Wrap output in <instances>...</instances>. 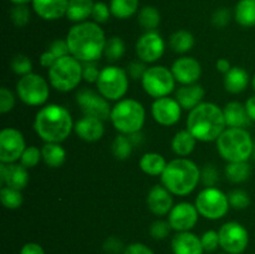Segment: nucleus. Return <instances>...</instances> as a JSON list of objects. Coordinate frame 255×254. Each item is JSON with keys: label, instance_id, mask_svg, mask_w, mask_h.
I'll use <instances>...</instances> for the list:
<instances>
[{"label": "nucleus", "instance_id": "1", "mask_svg": "<svg viewBox=\"0 0 255 254\" xmlns=\"http://www.w3.org/2000/svg\"><path fill=\"white\" fill-rule=\"evenodd\" d=\"M70 55L81 62L97 61L104 55L106 36L95 21L77 22L70 29L66 37Z\"/></svg>", "mask_w": 255, "mask_h": 254}, {"label": "nucleus", "instance_id": "2", "mask_svg": "<svg viewBox=\"0 0 255 254\" xmlns=\"http://www.w3.org/2000/svg\"><path fill=\"white\" fill-rule=\"evenodd\" d=\"M226 126L223 110L212 102H202L191 110L187 117V129L196 137L197 141H217Z\"/></svg>", "mask_w": 255, "mask_h": 254}, {"label": "nucleus", "instance_id": "3", "mask_svg": "<svg viewBox=\"0 0 255 254\" xmlns=\"http://www.w3.org/2000/svg\"><path fill=\"white\" fill-rule=\"evenodd\" d=\"M70 112L64 106L50 104L42 107L35 116L34 128L37 136L45 142L61 143L74 128Z\"/></svg>", "mask_w": 255, "mask_h": 254}, {"label": "nucleus", "instance_id": "4", "mask_svg": "<svg viewBox=\"0 0 255 254\" xmlns=\"http://www.w3.org/2000/svg\"><path fill=\"white\" fill-rule=\"evenodd\" d=\"M162 184L176 196H187L198 186L201 171L193 161L176 158L167 163L161 176Z\"/></svg>", "mask_w": 255, "mask_h": 254}, {"label": "nucleus", "instance_id": "5", "mask_svg": "<svg viewBox=\"0 0 255 254\" xmlns=\"http://www.w3.org/2000/svg\"><path fill=\"white\" fill-rule=\"evenodd\" d=\"M219 154L227 162H246L252 157L254 142L251 133L246 128L229 127L217 139Z\"/></svg>", "mask_w": 255, "mask_h": 254}, {"label": "nucleus", "instance_id": "6", "mask_svg": "<svg viewBox=\"0 0 255 254\" xmlns=\"http://www.w3.org/2000/svg\"><path fill=\"white\" fill-rule=\"evenodd\" d=\"M110 120L115 128L122 134H131L142 129L146 121V110L136 100H120L112 107Z\"/></svg>", "mask_w": 255, "mask_h": 254}, {"label": "nucleus", "instance_id": "7", "mask_svg": "<svg viewBox=\"0 0 255 254\" xmlns=\"http://www.w3.org/2000/svg\"><path fill=\"white\" fill-rule=\"evenodd\" d=\"M49 80L55 90L69 92L76 89L82 80V64L72 55L60 57L49 69Z\"/></svg>", "mask_w": 255, "mask_h": 254}, {"label": "nucleus", "instance_id": "8", "mask_svg": "<svg viewBox=\"0 0 255 254\" xmlns=\"http://www.w3.org/2000/svg\"><path fill=\"white\" fill-rule=\"evenodd\" d=\"M96 86L105 99L110 101L121 100L128 90V74L119 66L104 67Z\"/></svg>", "mask_w": 255, "mask_h": 254}, {"label": "nucleus", "instance_id": "9", "mask_svg": "<svg viewBox=\"0 0 255 254\" xmlns=\"http://www.w3.org/2000/svg\"><path fill=\"white\" fill-rule=\"evenodd\" d=\"M194 206L204 218L216 221L223 218L228 213L231 204H229L228 196L224 194L221 189L216 187H207L199 192Z\"/></svg>", "mask_w": 255, "mask_h": 254}, {"label": "nucleus", "instance_id": "10", "mask_svg": "<svg viewBox=\"0 0 255 254\" xmlns=\"http://www.w3.org/2000/svg\"><path fill=\"white\" fill-rule=\"evenodd\" d=\"M16 94L24 104L29 106H41L49 99V84L37 74L25 75L16 84Z\"/></svg>", "mask_w": 255, "mask_h": 254}, {"label": "nucleus", "instance_id": "11", "mask_svg": "<svg viewBox=\"0 0 255 254\" xmlns=\"http://www.w3.org/2000/svg\"><path fill=\"white\" fill-rule=\"evenodd\" d=\"M142 87L154 99L166 97L174 90L176 79L169 69L164 66L148 67L141 79Z\"/></svg>", "mask_w": 255, "mask_h": 254}, {"label": "nucleus", "instance_id": "12", "mask_svg": "<svg viewBox=\"0 0 255 254\" xmlns=\"http://www.w3.org/2000/svg\"><path fill=\"white\" fill-rule=\"evenodd\" d=\"M221 248L228 254H242L249 244V233L243 224L228 222L219 229Z\"/></svg>", "mask_w": 255, "mask_h": 254}, {"label": "nucleus", "instance_id": "13", "mask_svg": "<svg viewBox=\"0 0 255 254\" xmlns=\"http://www.w3.org/2000/svg\"><path fill=\"white\" fill-rule=\"evenodd\" d=\"M26 144L21 132L6 127L0 132V161L1 163H15L21 158Z\"/></svg>", "mask_w": 255, "mask_h": 254}, {"label": "nucleus", "instance_id": "14", "mask_svg": "<svg viewBox=\"0 0 255 254\" xmlns=\"http://www.w3.org/2000/svg\"><path fill=\"white\" fill-rule=\"evenodd\" d=\"M76 102L86 116L97 117L102 121H106L111 116L112 109L109 105V100L94 90L82 89L77 92Z\"/></svg>", "mask_w": 255, "mask_h": 254}, {"label": "nucleus", "instance_id": "15", "mask_svg": "<svg viewBox=\"0 0 255 254\" xmlns=\"http://www.w3.org/2000/svg\"><path fill=\"white\" fill-rule=\"evenodd\" d=\"M166 44L161 35L156 31H147L136 42V52L143 62H154L163 55Z\"/></svg>", "mask_w": 255, "mask_h": 254}, {"label": "nucleus", "instance_id": "16", "mask_svg": "<svg viewBox=\"0 0 255 254\" xmlns=\"http://www.w3.org/2000/svg\"><path fill=\"white\" fill-rule=\"evenodd\" d=\"M182 115V107L176 99L172 97H159L152 104V116L157 124L162 126H172L179 121Z\"/></svg>", "mask_w": 255, "mask_h": 254}, {"label": "nucleus", "instance_id": "17", "mask_svg": "<svg viewBox=\"0 0 255 254\" xmlns=\"http://www.w3.org/2000/svg\"><path fill=\"white\" fill-rule=\"evenodd\" d=\"M198 214L196 206L188 202H181L171 209L168 222L174 231L189 232L198 222Z\"/></svg>", "mask_w": 255, "mask_h": 254}, {"label": "nucleus", "instance_id": "18", "mask_svg": "<svg viewBox=\"0 0 255 254\" xmlns=\"http://www.w3.org/2000/svg\"><path fill=\"white\" fill-rule=\"evenodd\" d=\"M171 71L177 82L182 85H192L196 84L201 77L202 66L194 57L184 56L173 62Z\"/></svg>", "mask_w": 255, "mask_h": 254}, {"label": "nucleus", "instance_id": "19", "mask_svg": "<svg viewBox=\"0 0 255 254\" xmlns=\"http://www.w3.org/2000/svg\"><path fill=\"white\" fill-rule=\"evenodd\" d=\"M0 183L21 191L29 183L27 168L21 163H0Z\"/></svg>", "mask_w": 255, "mask_h": 254}, {"label": "nucleus", "instance_id": "20", "mask_svg": "<svg viewBox=\"0 0 255 254\" xmlns=\"http://www.w3.org/2000/svg\"><path fill=\"white\" fill-rule=\"evenodd\" d=\"M147 206L149 211L156 216H166L169 214L173 208V198L172 193L164 186H154L147 196Z\"/></svg>", "mask_w": 255, "mask_h": 254}, {"label": "nucleus", "instance_id": "21", "mask_svg": "<svg viewBox=\"0 0 255 254\" xmlns=\"http://www.w3.org/2000/svg\"><path fill=\"white\" fill-rule=\"evenodd\" d=\"M74 129L77 136L86 142L99 141L105 133L104 121L97 117L86 116V115L75 124Z\"/></svg>", "mask_w": 255, "mask_h": 254}, {"label": "nucleus", "instance_id": "22", "mask_svg": "<svg viewBox=\"0 0 255 254\" xmlns=\"http://www.w3.org/2000/svg\"><path fill=\"white\" fill-rule=\"evenodd\" d=\"M70 0H32L34 11L44 20H57L66 16Z\"/></svg>", "mask_w": 255, "mask_h": 254}, {"label": "nucleus", "instance_id": "23", "mask_svg": "<svg viewBox=\"0 0 255 254\" xmlns=\"http://www.w3.org/2000/svg\"><path fill=\"white\" fill-rule=\"evenodd\" d=\"M174 254H203L204 249L199 237L191 232H178L172 239Z\"/></svg>", "mask_w": 255, "mask_h": 254}, {"label": "nucleus", "instance_id": "24", "mask_svg": "<svg viewBox=\"0 0 255 254\" xmlns=\"http://www.w3.org/2000/svg\"><path fill=\"white\" fill-rule=\"evenodd\" d=\"M204 95H206V91H204V89L201 85H183V86L177 90L176 100L181 105L182 109L191 111L194 107L198 106L199 104H202Z\"/></svg>", "mask_w": 255, "mask_h": 254}, {"label": "nucleus", "instance_id": "25", "mask_svg": "<svg viewBox=\"0 0 255 254\" xmlns=\"http://www.w3.org/2000/svg\"><path fill=\"white\" fill-rule=\"evenodd\" d=\"M223 112L227 126L236 127V128H246L251 125L252 120L247 112L246 105L241 104V102H229L223 109Z\"/></svg>", "mask_w": 255, "mask_h": 254}, {"label": "nucleus", "instance_id": "26", "mask_svg": "<svg viewBox=\"0 0 255 254\" xmlns=\"http://www.w3.org/2000/svg\"><path fill=\"white\" fill-rule=\"evenodd\" d=\"M249 75L243 67L234 66L224 75V87L231 94H241L248 87Z\"/></svg>", "mask_w": 255, "mask_h": 254}, {"label": "nucleus", "instance_id": "27", "mask_svg": "<svg viewBox=\"0 0 255 254\" xmlns=\"http://www.w3.org/2000/svg\"><path fill=\"white\" fill-rule=\"evenodd\" d=\"M94 5V0H70L66 11L67 19L75 22L86 21L87 17L92 15Z\"/></svg>", "mask_w": 255, "mask_h": 254}, {"label": "nucleus", "instance_id": "28", "mask_svg": "<svg viewBox=\"0 0 255 254\" xmlns=\"http://www.w3.org/2000/svg\"><path fill=\"white\" fill-rule=\"evenodd\" d=\"M167 162L162 154L156 152H148L144 153L139 159V168L142 172L149 176H162L163 171L166 169Z\"/></svg>", "mask_w": 255, "mask_h": 254}, {"label": "nucleus", "instance_id": "29", "mask_svg": "<svg viewBox=\"0 0 255 254\" xmlns=\"http://www.w3.org/2000/svg\"><path fill=\"white\" fill-rule=\"evenodd\" d=\"M197 139L188 129H182L174 134L172 139V149L179 157H186L193 152Z\"/></svg>", "mask_w": 255, "mask_h": 254}, {"label": "nucleus", "instance_id": "30", "mask_svg": "<svg viewBox=\"0 0 255 254\" xmlns=\"http://www.w3.org/2000/svg\"><path fill=\"white\" fill-rule=\"evenodd\" d=\"M42 159L45 163L51 168H57L64 164L66 159V151L60 143H51L46 142L41 148Z\"/></svg>", "mask_w": 255, "mask_h": 254}, {"label": "nucleus", "instance_id": "31", "mask_svg": "<svg viewBox=\"0 0 255 254\" xmlns=\"http://www.w3.org/2000/svg\"><path fill=\"white\" fill-rule=\"evenodd\" d=\"M234 17L242 26H255V0H239L234 10Z\"/></svg>", "mask_w": 255, "mask_h": 254}, {"label": "nucleus", "instance_id": "32", "mask_svg": "<svg viewBox=\"0 0 255 254\" xmlns=\"http://www.w3.org/2000/svg\"><path fill=\"white\" fill-rule=\"evenodd\" d=\"M138 0H111V14L117 19H128L138 11Z\"/></svg>", "mask_w": 255, "mask_h": 254}, {"label": "nucleus", "instance_id": "33", "mask_svg": "<svg viewBox=\"0 0 255 254\" xmlns=\"http://www.w3.org/2000/svg\"><path fill=\"white\" fill-rule=\"evenodd\" d=\"M169 46L174 52L184 54L194 46V37L187 30H178L173 32L169 39Z\"/></svg>", "mask_w": 255, "mask_h": 254}, {"label": "nucleus", "instance_id": "34", "mask_svg": "<svg viewBox=\"0 0 255 254\" xmlns=\"http://www.w3.org/2000/svg\"><path fill=\"white\" fill-rule=\"evenodd\" d=\"M251 164L248 162H229L226 167V176L233 183H242L251 176Z\"/></svg>", "mask_w": 255, "mask_h": 254}, {"label": "nucleus", "instance_id": "35", "mask_svg": "<svg viewBox=\"0 0 255 254\" xmlns=\"http://www.w3.org/2000/svg\"><path fill=\"white\" fill-rule=\"evenodd\" d=\"M138 22L147 31H154L161 22V14L154 6H144L138 12Z\"/></svg>", "mask_w": 255, "mask_h": 254}, {"label": "nucleus", "instance_id": "36", "mask_svg": "<svg viewBox=\"0 0 255 254\" xmlns=\"http://www.w3.org/2000/svg\"><path fill=\"white\" fill-rule=\"evenodd\" d=\"M133 144H132L131 139L127 134H119L115 137L114 142H112V153L117 159H127L132 153L133 149Z\"/></svg>", "mask_w": 255, "mask_h": 254}, {"label": "nucleus", "instance_id": "37", "mask_svg": "<svg viewBox=\"0 0 255 254\" xmlns=\"http://www.w3.org/2000/svg\"><path fill=\"white\" fill-rule=\"evenodd\" d=\"M125 51H126V46H125L124 40L119 36H112L106 41L104 55L109 61H117L124 56Z\"/></svg>", "mask_w": 255, "mask_h": 254}, {"label": "nucleus", "instance_id": "38", "mask_svg": "<svg viewBox=\"0 0 255 254\" xmlns=\"http://www.w3.org/2000/svg\"><path fill=\"white\" fill-rule=\"evenodd\" d=\"M0 199L2 206L7 209H17L22 204L21 192L10 187L4 186L0 189Z\"/></svg>", "mask_w": 255, "mask_h": 254}, {"label": "nucleus", "instance_id": "39", "mask_svg": "<svg viewBox=\"0 0 255 254\" xmlns=\"http://www.w3.org/2000/svg\"><path fill=\"white\" fill-rule=\"evenodd\" d=\"M41 158V149H39L35 146H30L25 148L24 153H22L21 158H20V163L24 167H26V168H32V167H35L39 163Z\"/></svg>", "mask_w": 255, "mask_h": 254}, {"label": "nucleus", "instance_id": "40", "mask_svg": "<svg viewBox=\"0 0 255 254\" xmlns=\"http://www.w3.org/2000/svg\"><path fill=\"white\" fill-rule=\"evenodd\" d=\"M229 204L236 209H246L251 204V197L243 189H234L228 196Z\"/></svg>", "mask_w": 255, "mask_h": 254}, {"label": "nucleus", "instance_id": "41", "mask_svg": "<svg viewBox=\"0 0 255 254\" xmlns=\"http://www.w3.org/2000/svg\"><path fill=\"white\" fill-rule=\"evenodd\" d=\"M32 69V64L30 61L29 57L26 55H16L11 61V70L16 75L20 76H25V75L30 74Z\"/></svg>", "mask_w": 255, "mask_h": 254}, {"label": "nucleus", "instance_id": "42", "mask_svg": "<svg viewBox=\"0 0 255 254\" xmlns=\"http://www.w3.org/2000/svg\"><path fill=\"white\" fill-rule=\"evenodd\" d=\"M12 22L16 26H25L30 20V10L26 5H15L10 12Z\"/></svg>", "mask_w": 255, "mask_h": 254}, {"label": "nucleus", "instance_id": "43", "mask_svg": "<svg viewBox=\"0 0 255 254\" xmlns=\"http://www.w3.org/2000/svg\"><path fill=\"white\" fill-rule=\"evenodd\" d=\"M202 246H203L204 252H216L218 247H221V242H219V233L216 231H207L201 237Z\"/></svg>", "mask_w": 255, "mask_h": 254}, {"label": "nucleus", "instance_id": "44", "mask_svg": "<svg viewBox=\"0 0 255 254\" xmlns=\"http://www.w3.org/2000/svg\"><path fill=\"white\" fill-rule=\"evenodd\" d=\"M172 227L169 224V222L162 221V219H158V221L153 222L149 227V234L153 237L154 239H164L168 237L169 232H171Z\"/></svg>", "mask_w": 255, "mask_h": 254}, {"label": "nucleus", "instance_id": "45", "mask_svg": "<svg viewBox=\"0 0 255 254\" xmlns=\"http://www.w3.org/2000/svg\"><path fill=\"white\" fill-rule=\"evenodd\" d=\"M110 15L112 14L109 5L105 4V2L102 1L95 2L94 10H92V15H91L95 22H97V24H104V22H106L107 20L110 19Z\"/></svg>", "mask_w": 255, "mask_h": 254}, {"label": "nucleus", "instance_id": "46", "mask_svg": "<svg viewBox=\"0 0 255 254\" xmlns=\"http://www.w3.org/2000/svg\"><path fill=\"white\" fill-rule=\"evenodd\" d=\"M15 106V96L9 89L1 87L0 89V112L7 114L11 111Z\"/></svg>", "mask_w": 255, "mask_h": 254}, {"label": "nucleus", "instance_id": "47", "mask_svg": "<svg viewBox=\"0 0 255 254\" xmlns=\"http://www.w3.org/2000/svg\"><path fill=\"white\" fill-rule=\"evenodd\" d=\"M101 70L97 67L96 61L84 62L82 65V79L86 82H97Z\"/></svg>", "mask_w": 255, "mask_h": 254}, {"label": "nucleus", "instance_id": "48", "mask_svg": "<svg viewBox=\"0 0 255 254\" xmlns=\"http://www.w3.org/2000/svg\"><path fill=\"white\" fill-rule=\"evenodd\" d=\"M201 179L206 184V187H214V184L218 182V172L216 167L212 164L204 167L203 171L201 172Z\"/></svg>", "mask_w": 255, "mask_h": 254}, {"label": "nucleus", "instance_id": "49", "mask_svg": "<svg viewBox=\"0 0 255 254\" xmlns=\"http://www.w3.org/2000/svg\"><path fill=\"white\" fill-rule=\"evenodd\" d=\"M229 21H231V11L226 7L216 10L213 16H212V22L217 27H226Z\"/></svg>", "mask_w": 255, "mask_h": 254}, {"label": "nucleus", "instance_id": "50", "mask_svg": "<svg viewBox=\"0 0 255 254\" xmlns=\"http://www.w3.org/2000/svg\"><path fill=\"white\" fill-rule=\"evenodd\" d=\"M49 51H51L56 59L70 55V49L66 40H55V41L50 45Z\"/></svg>", "mask_w": 255, "mask_h": 254}, {"label": "nucleus", "instance_id": "51", "mask_svg": "<svg viewBox=\"0 0 255 254\" xmlns=\"http://www.w3.org/2000/svg\"><path fill=\"white\" fill-rule=\"evenodd\" d=\"M146 62L143 61H132L131 64L128 65V69H127V74H128L129 77H132L133 80L142 79L146 72V70L148 67H146Z\"/></svg>", "mask_w": 255, "mask_h": 254}, {"label": "nucleus", "instance_id": "52", "mask_svg": "<svg viewBox=\"0 0 255 254\" xmlns=\"http://www.w3.org/2000/svg\"><path fill=\"white\" fill-rule=\"evenodd\" d=\"M104 249L107 254H119L122 251V242L115 237H110L105 242Z\"/></svg>", "mask_w": 255, "mask_h": 254}, {"label": "nucleus", "instance_id": "53", "mask_svg": "<svg viewBox=\"0 0 255 254\" xmlns=\"http://www.w3.org/2000/svg\"><path fill=\"white\" fill-rule=\"evenodd\" d=\"M124 254H154L151 248L142 243H132L124 251Z\"/></svg>", "mask_w": 255, "mask_h": 254}, {"label": "nucleus", "instance_id": "54", "mask_svg": "<svg viewBox=\"0 0 255 254\" xmlns=\"http://www.w3.org/2000/svg\"><path fill=\"white\" fill-rule=\"evenodd\" d=\"M20 254H45V252L40 244L30 242V243H26L22 246Z\"/></svg>", "mask_w": 255, "mask_h": 254}, {"label": "nucleus", "instance_id": "55", "mask_svg": "<svg viewBox=\"0 0 255 254\" xmlns=\"http://www.w3.org/2000/svg\"><path fill=\"white\" fill-rule=\"evenodd\" d=\"M56 60L57 59L54 56V54L47 50V51L42 52V55L40 56V64H41L42 67H47V69H50V67L56 62Z\"/></svg>", "mask_w": 255, "mask_h": 254}, {"label": "nucleus", "instance_id": "56", "mask_svg": "<svg viewBox=\"0 0 255 254\" xmlns=\"http://www.w3.org/2000/svg\"><path fill=\"white\" fill-rule=\"evenodd\" d=\"M246 109L248 112L249 117H251L252 121L255 122V95L254 96L249 97L246 102Z\"/></svg>", "mask_w": 255, "mask_h": 254}, {"label": "nucleus", "instance_id": "57", "mask_svg": "<svg viewBox=\"0 0 255 254\" xmlns=\"http://www.w3.org/2000/svg\"><path fill=\"white\" fill-rule=\"evenodd\" d=\"M231 69V62L227 59H219L218 61H217V70H218L219 72H222V74L226 75Z\"/></svg>", "mask_w": 255, "mask_h": 254}, {"label": "nucleus", "instance_id": "58", "mask_svg": "<svg viewBox=\"0 0 255 254\" xmlns=\"http://www.w3.org/2000/svg\"><path fill=\"white\" fill-rule=\"evenodd\" d=\"M127 136L129 137V139H131V142L133 146H138V144L143 143L144 136L141 133V131L134 132V133H131V134H127Z\"/></svg>", "mask_w": 255, "mask_h": 254}, {"label": "nucleus", "instance_id": "59", "mask_svg": "<svg viewBox=\"0 0 255 254\" xmlns=\"http://www.w3.org/2000/svg\"><path fill=\"white\" fill-rule=\"evenodd\" d=\"M11 2H14L15 5H26L27 2L32 1V0H10Z\"/></svg>", "mask_w": 255, "mask_h": 254}, {"label": "nucleus", "instance_id": "60", "mask_svg": "<svg viewBox=\"0 0 255 254\" xmlns=\"http://www.w3.org/2000/svg\"><path fill=\"white\" fill-rule=\"evenodd\" d=\"M252 84H253V89L255 90V75H254V77H253V82H252Z\"/></svg>", "mask_w": 255, "mask_h": 254}, {"label": "nucleus", "instance_id": "61", "mask_svg": "<svg viewBox=\"0 0 255 254\" xmlns=\"http://www.w3.org/2000/svg\"><path fill=\"white\" fill-rule=\"evenodd\" d=\"M226 254H228V253H226Z\"/></svg>", "mask_w": 255, "mask_h": 254}]
</instances>
